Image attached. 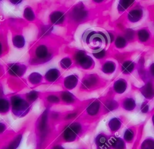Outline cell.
<instances>
[{
	"mask_svg": "<svg viewBox=\"0 0 154 149\" xmlns=\"http://www.w3.org/2000/svg\"><path fill=\"white\" fill-rule=\"evenodd\" d=\"M144 7L139 1L134 5L120 17L119 25L125 27V25L134 24L140 22L144 17Z\"/></svg>",
	"mask_w": 154,
	"mask_h": 149,
	"instance_id": "cell-1",
	"label": "cell"
},
{
	"mask_svg": "<svg viewBox=\"0 0 154 149\" xmlns=\"http://www.w3.org/2000/svg\"><path fill=\"white\" fill-rule=\"evenodd\" d=\"M84 36L86 43L88 45H92V49L103 48L102 46H106L109 44L106 34L102 31L90 30Z\"/></svg>",
	"mask_w": 154,
	"mask_h": 149,
	"instance_id": "cell-2",
	"label": "cell"
},
{
	"mask_svg": "<svg viewBox=\"0 0 154 149\" xmlns=\"http://www.w3.org/2000/svg\"><path fill=\"white\" fill-rule=\"evenodd\" d=\"M12 111L14 114L19 116H23L29 110V104L19 96L15 95L11 98Z\"/></svg>",
	"mask_w": 154,
	"mask_h": 149,
	"instance_id": "cell-3",
	"label": "cell"
},
{
	"mask_svg": "<svg viewBox=\"0 0 154 149\" xmlns=\"http://www.w3.org/2000/svg\"><path fill=\"white\" fill-rule=\"evenodd\" d=\"M153 34L147 26L142 27L136 30L137 42L145 46H150Z\"/></svg>",
	"mask_w": 154,
	"mask_h": 149,
	"instance_id": "cell-4",
	"label": "cell"
},
{
	"mask_svg": "<svg viewBox=\"0 0 154 149\" xmlns=\"http://www.w3.org/2000/svg\"><path fill=\"white\" fill-rule=\"evenodd\" d=\"M75 60L84 69H91L95 65V62L93 58L82 50H80L76 53Z\"/></svg>",
	"mask_w": 154,
	"mask_h": 149,
	"instance_id": "cell-5",
	"label": "cell"
},
{
	"mask_svg": "<svg viewBox=\"0 0 154 149\" xmlns=\"http://www.w3.org/2000/svg\"><path fill=\"white\" fill-rule=\"evenodd\" d=\"M132 89L139 92L147 101L154 98V83L150 80L144 82L141 86H134Z\"/></svg>",
	"mask_w": 154,
	"mask_h": 149,
	"instance_id": "cell-6",
	"label": "cell"
},
{
	"mask_svg": "<svg viewBox=\"0 0 154 149\" xmlns=\"http://www.w3.org/2000/svg\"><path fill=\"white\" fill-rule=\"evenodd\" d=\"M128 87V82L124 78H119L115 80L110 88L109 91L114 95L123 94Z\"/></svg>",
	"mask_w": 154,
	"mask_h": 149,
	"instance_id": "cell-7",
	"label": "cell"
},
{
	"mask_svg": "<svg viewBox=\"0 0 154 149\" xmlns=\"http://www.w3.org/2000/svg\"><path fill=\"white\" fill-rule=\"evenodd\" d=\"M107 83V82L102 83L100 81V78L98 75L96 74H90L83 79L82 86L84 89H90L96 88L97 86H100V84L105 86Z\"/></svg>",
	"mask_w": 154,
	"mask_h": 149,
	"instance_id": "cell-8",
	"label": "cell"
},
{
	"mask_svg": "<svg viewBox=\"0 0 154 149\" xmlns=\"http://www.w3.org/2000/svg\"><path fill=\"white\" fill-rule=\"evenodd\" d=\"M81 126L78 122L72 123L65 129L63 133L64 139L68 142L73 141L75 139L76 135L81 131Z\"/></svg>",
	"mask_w": 154,
	"mask_h": 149,
	"instance_id": "cell-9",
	"label": "cell"
},
{
	"mask_svg": "<svg viewBox=\"0 0 154 149\" xmlns=\"http://www.w3.org/2000/svg\"><path fill=\"white\" fill-rule=\"evenodd\" d=\"M119 104L125 110L131 111L136 108L137 103L132 94L129 93L119 100Z\"/></svg>",
	"mask_w": 154,
	"mask_h": 149,
	"instance_id": "cell-10",
	"label": "cell"
},
{
	"mask_svg": "<svg viewBox=\"0 0 154 149\" xmlns=\"http://www.w3.org/2000/svg\"><path fill=\"white\" fill-rule=\"evenodd\" d=\"M118 29L129 43L137 42L136 30L128 27H123L120 25H118Z\"/></svg>",
	"mask_w": 154,
	"mask_h": 149,
	"instance_id": "cell-11",
	"label": "cell"
},
{
	"mask_svg": "<svg viewBox=\"0 0 154 149\" xmlns=\"http://www.w3.org/2000/svg\"><path fill=\"white\" fill-rule=\"evenodd\" d=\"M129 43L125 37V36L120 32L116 33V36L115 39L112 43L113 48L116 50H123L125 49Z\"/></svg>",
	"mask_w": 154,
	"mask_h": 149,
	"instance_id": "cell-12",
	"label": "cell"
},
{
	"mask_svg": "<svg viewBox=\"0 0 154 149\" xmlns=\"http://www.w3.org/2000/svg\"><path fill=\"white\" fill-rule=\"evenodd\" d=\"M117 64L112 60H106L101 65L100 70L105 75H110L114 74L117 69Z\"/></svg>",
	"mask_w": 154,
	"mask_h": 149,
	"instance_id": "cell-13",
	"label": "cell"
},
{
	"mask_svg": "<svg viewBox=\"0 0 154 149\" xmlns=\"http://www.w3.org/2000/svg\"><path fill=\"white\" fill-rule=\"evenodd\" d=\"M73 16L76 20L81 21L85 19L87 17L88 11L85 8L84 5L81 3L74 8L73 11Z\"/></svg>",
	"mask_w": 154,
	"mask_h": 149,
	"instance_id": "cell-14",
	"label": "cell"
},
{
	"mask_svg": "<svg viewBox=\"0 0 154 149\" xmlns=\"http://www.w3.org/2000/svg\"><path fill=\"white\" fill-rule=\"evenodd\" d=\"M26 69V66L23 65L13 63L9 66L8 72L11 75L14 76H21L24 74Z\"/></svg>",
	"mask_w": 154,
	"mask_h": 149,
	"instance_id": "cell-15",
	"label": "cell"
},
{
	"mask_svg": "<svg viewBox=\"0 0 154 149\" xmlns=\"http://www.w3.org/2000/svg\"><path fill=\"white\" fill-rule=\"evenodd\" d=\"M136 1H125L121 0L118 2L117 5V10L119 14L122 15L125 13L129 8H131Z\"/></svg>",
	"mask_w": 154,
	"mask_h": 149,
	"instance_id": "cell-16",
	"label": "cell"
},
{
	"mask_svg": "<svg viewBox=\"0 0 154 149\" xmlns=\"http://www.w3.org/2000/svg\"><path fill=\"white\" fill-rule=\"evenodd\" d=\"M78 82V77L73 74L66 77L64 80V86L68 89H73L76 87Z\"/></svg>",
	"mask_w": 154,
	"mask_h": 149,
	"instance_id": "cell-17",
	"label": "cell"
},
{
	"mask_svg": "<svg viewBox=\"0 0 154 149\" xmlns=\"http://www.w3.org/2000/svg\"><path fill=\"white\" fill-rule=\"evenodd\" d=\"M100 107V103L98 100H94L93 102H91L88 107L87 108V112L90 115H96Z\"/></svg>",
	"mask_w": 154,
	"mask_h": 149,
	"instance_id": "cell-18",
	"label": "cell"
},
{
	"mask_svg": "<svg viewBox=\"0 0 154 149\" xmlns=\"http://www.w3.org/2000/svg\"><path fill=\"white\" fill-rule=\"evenodd\" d=\"M64 14L60 11H54L50 16V20L54 24H60L64 21Z\"/></svg>",
	"mask_w": 154,
	"mask_h": 149,
	"instance_id": "cell-19",
	"label": "cell"
},
{
	"mask_svg": "<svg viewBox=\"0 0 154 149\" xmlns=\"http://www.w3.org/2000/svg\"><path fill=\"white\" fill-rule=\"evenodd\" d=\"M60 75V71L57 69L52 68L50 69L46 72L45 77L47 81L49 82H53L59 77Z\"/></svg>",
	"mask_w": 154,
	"mask_h": 149,
	"instance_id": "cell-20",
	"label": "cell"
},
{
	"mask_svg": "<svg viewBox=\"0 0 154 149\" xmlns=\"http://www.w3.org/2000/svg\"><path fill=\"white\" fill-rule=\"evenodd\" d=\"M92 54L96 59L99 60H103L105 59L109 54L105 48H99L93 49Z\"/></svg>",
	"mask_w": 154,
	"mask_h": 149,
	"instance_id": "cell-21",
	"label": "cell"
},
{
	"mask_svg": "<svg viewBox=\"0 0 154 149\" xmlns=\"http://www.w3.org/2000/svg\"><path fill=\"white\" fill-rule=\"evenodd\" d=\"M122 124V121L120 118L114 117L111 119L108 122V127L111 131L116 132L119 130Z\"/></svg>",
	"mask_w": 154,
	"mask_h": 149,
	"instance_id": "cell-22",
	"label": "cell"
},
{
	"mask_svg": "<svg viewBox=\"0 0 154 149\" xmlns=\"http://www.w3.org/2000/svg\"><path fill=\"white\" fill-rule=\"evenodd\" d=\"M48 55V50L45 45L38 46L35 50V55L40 59H45Z\"/></svg>",
	"mask_w": 154,
	"mask_h": 149,
	"instance_id": "cell-23",
	"label": "cell"
},
{
	"mask_svg": "<svg viewBox=\"0 0 154 149\" xmlns=\"http://www.w3.org/2000/svg\"><path fill=\"white\" fill-rule=\"evenodd\" d=\"M148 80L154 83V61L146 68V79L143 83Z\"/></svg>",
	"mask_w": 154,
	"mask_h": 149,
	"instance_id": "cell-24",
	"label": "cell"
},
{
	"mask_svg": "<svg viewBox=\"0 0 154 149\" xmlns=\"http://www.w3.org/2000/svg\"><path fill=\"white\" fill-rule=\"evenodd\" d=\"M13 43L14 46L18 48H22L24 46L25 41L22 35H16L13 37Z\"/></svg>",
	"mask_w": 154,
	"mask_h": 149,
	"instance_id": "cell-25",
	"label": "cell"
},
{
	"mask_svg": "<svg viewBox=\"0 0 154 149\" xmlns=\"http://www.w3.org/2000/svg\"><path fill=\"white\" fill-rule=\"evenodd\" d=\"M28 80L32 84H38L42 80V76L38 72H32L29 75Z\"/></svg>",
	"mask_w": 154,
	"mask_h": 149,
	"instance_id": "cell-26",
	"label": "cell"
},
{
	"mask_svg": "<svg viewBox=\"0 0 154 149\" xmlns=\"http://www.w3.org/2000/svg\"><path fill=\"white\" fill-rule=\"evenodd\" d=\"M23 16L24 17L29 21H32L35 19V14L34 13L30 7H26L23 12Z\"/></svg>",
	"mask_w": 154,
	"mask_h": 149,
	"instance_id": "cell-27",
	"label": "cell"
},
{
	"mask_svg": "<svg viewBox=\"0 0 154 149\" xmlns=\"http://www.w3.org/2000/svg\"><path fill=\"white\" fill-rule=\"evenodd\" d=\"M62 100L67 103H71L75 100V96L69 92L64 91L61 94Z\"/></svg>",
	"mask_w": 154,
	"mask_h": 149,
	"instance_id": "cell-28",
	"label": "cell"
},
{
	"mask_svg": "<svg viewBox=\"0 0 154 149\" xmlns=\"http://www.w3.org/2000/svg\"><path fill=\"white\" fill-rule=\"evenodd\" d=\"M10 104L7 100L5 98H0V113H5L8 111Z\"/></svg>",
	"mask_w": 154,
	"mask_h": 149,
	"instance_id": "cell-29",
	"label": "cell"
},
{
	"mask_svg": "<svg viewBox=\"0 0 154 149\" xmlns=\"http://www.w3.org/2000/svg\"><path fill=\"white\" fill-rule=\"evenodd\" d=\"M148 12L149 21L154 25V4L148 5L146 8Z\"/></svg>",
	"mask_w": 154,
	"mask_h": 149,
	"instance_id": "cell-30",
	"label": "cell"
},
{
	"mask_svg": "<svg viewBox=\"0 0 154 149\" xmlns=\"http://www.w3.org/2000/svg\"><path fill=\"white\" fill-rule=\"evenodd\" d=\"M60 65L64 69H67L72 65V60L69 57H64L60 61Z\"/></svg>",
	"mask_w": 154,
	"mask_h": 149,
	"instance_id": "cell-31",
	"label": "cell"
},
{
	"mask_svg": "<svg viewBox=\"0 0 154 149\" xmlns=\"http://www.w3.org/2000/svg\"><path fill=\"white\" fill-rule=\"evenodd\" d=\"M21 139H22V136L21 135H19L10 144V145L7 147V149H16L18 145H19L20 142V141H21Z\"/></svg>",
	"mask_w": 154,
	"mask_h": 149,
	"instance_id": "cell-32",
	"label": "cell"
},
{
	"mask_svg": "<svg viewBox=\"0 0 154 149\" xmlns=\"http://www.w3.org/2000/svg\"><path fill=\"white\" fill-rule=\"evenodd\" d=\"M26 98L28 101L32 102L35 101L38 97V92L35 90H32L26 94Z\"/></svg>",
	"mask_w": 154,
	"mask_h": 149,
	"instance_id": "cell-33",
	"label": "cell"
},
{
	"mask_svg": "<svg viewBox=\"0 0 154 149\" xmlns=\"http://www.w3.org/2000/svg\"><path fill=\"white\" fill-rule=\"evenodd\" d=\"M46 120H47V111L45 112L42 115V117L41 118V121L40 122V129L41 130H43L45 128L46 124Z\"/></svg>",
	"mask_w": 154,
	"mask_h": 149,
	"instance_id": "cell-34",
	"label": "cell"
},
{
	"mask_svg": "<svg viewBox=\"0 0 154 149\" xmlns=\"http://www.w3.org/2000/svg\"><path fill=\"white\" fill-rule=\"evenodd\" d=\"M149 103H148V101L145 100L141 104L140 106V110L141 111V112L143 113H147L149 111Z\"/></svg>",
	"mask_w": 154,
	"mask_h": 149,
	"instance_id": "cell-35",
	"label": "cell"
},
{
	"mask_svg": "<svg viewBox=\"0 0 154 149\" xmlns=\"http://www.w3.org/2000/svg\"><path fill=\"white\" fill-rule=\"evenodd\" d=\"M52 27L49 26V25H46L44 26L43 27H42V34H43V36H45L47 35L48 34H49V33L51 32V31L52 30Z\"/></svg>",
	"mask_w": 154,
	"mask_h": 149,
	"instance_id": "cell-36",
	"label": "cell"
},
{
	"mask_svg": "<svg viewBox=\"0 0 154 149\" xmlns=\"http://www.w3.org/2000/svg\"><path fill=\"white\" fill-rule=\"evenodd\" d=\"M47 100L50 103H57L60 101V99L58 97L55 96V95H49L48 98H47Z\"/></svg>",
	"mask_w": 154,
	"mask_h": 149,
	"instance_id": "cell-37",
	"label": "cell"
},
{
	"mask_svg": "<svg viewBox=\"0 0 154 149\" xmlns=\"http://www.w3.org/2000/svg\"><path fill=\"white\" fill-rule=\"evenodd\" d=\"M5 128H6V127H5V124L2 122H0V133H2L5 130Z\"/></svg>",
	"mask_w": 154,
	"mask_h": 149,
	"instance_id": "cell-38",
	"label": "cell"
},
{
	"mask_svg": "<svg viewBox=\"0 0 154 149\" xmlns=\"http://www.w3.org/2000/svg\"><path fill=\"white\" fill-rule=\"evenodd\" d=\"M13 4H17L22 2V1H10Z\"/></svg>",
	"mask_w": 154,
	"mask_h": 149,
	"instance_id": "cell-39",
	"label": "cell"
},
{
	"mask_svg": "<svg viewBox=\"0 0 154 149\" xmlns=\"http://www.w3.org/2000/svg\"><path fill=\"white\" fill-rule=\"evenodd\" d=\"M150 46H153L154 47V34H153V38H152V43H151V45Z\"/></svg>",
	"mask_w": 154,
	"mask_h": 149,
	"instance_id": "cell-40",
	"label": "cell"
},
{
	"mask_svg": "<svg viewBox=\"0 0 154 149\" xmlns=\"http://www.w3.org/2000/svg\"><path fill=\"white\" fill-rule=\"evenodd\" d=\"M53 149H64V148L61 146H55L54 147Z\"/></svg>",
	"mask_w": 154,
	"mask_h": 149,
	"instance_id": "cell-41",
	"label": "cell"
},
{
	"mask_svg": "<svg viewBox=\"0 0 154 149\" xmlns=\"http://www.w3.org/2000/svg\"><path fill=\"white\" fill-rule=\"evenodd\" d=\"M1 52H2V45H1V44L0 43V54H1Z\"/></svg>",
	"mask_w": 154,
	"mask_h": 149,
	"instance_id": "cell-42",
	"label": "cell"
},
{
	"mask_svg": "<svg viewBox=\"0 0 154 149\" xmlns=\"http://www.w3.org/2000/svg\"><path fill=\"white\" fill-rule=\"evenodd\" d=\"M152 121H153V124H154V113H153V116H152Z\"/></svg>",
	"mask_w": 154,
	"mask_h": 149,
	"instance_id": "cell-43",
	"label": "cell"
}]
</instances>
